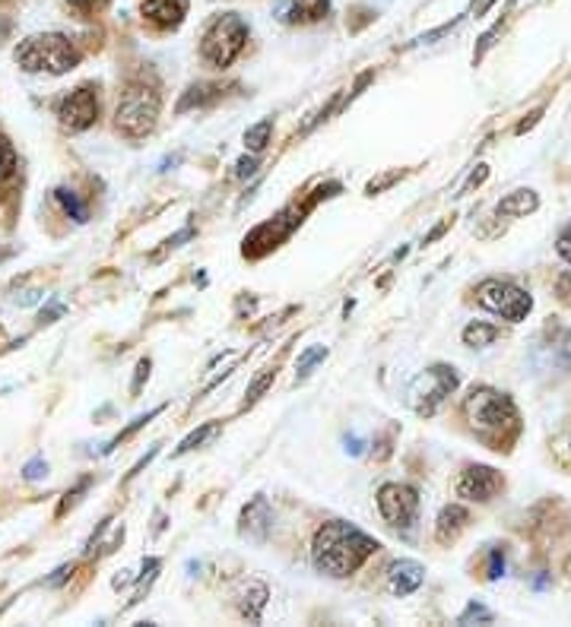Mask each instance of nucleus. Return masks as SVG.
<instances>
[{
	"label": "nucleus",
	"mask_w": 571,
	"mask_h": 627,
	"mask_svg": "<svg viewBox=\"0 0 571 627\" xmlns=\"http://www.w3.org/2000/svg\"><path fill=\"white\" fill-rule=\"evenodd\" d=\"M466 522V510L461 504H447L442 514H439V526H435V533H439V539H447V536H454L461 526Z\"/></svg>",
	"instance_id": "nucleus-16"
},
{
	"label": "nucleus",
	"mask_w": 571,
	"mask_h": 627,
	"mask_svg": "<svg viewBox=\"0 0 571 627\" xmlns=\"http://www.w3.org/2000/svg\"><path fill=\"white\" fill-rule=\"evenodd\" d=\"M536 207H540V197L533 190H511L499 203V216H528Z\"/></svg>",
	"instance_id": "nucleus-15"
},
{
	"label": "nucleus",
	"mask_w": 571,
	"mask_h": 627,
	"mask_svg": "<svg viewBox=\"0 0 571 627\" xmlns=\"http://www.w3.org/2000/svg\"><path fill=\"white\" fill-rule=\"evenodd\" d=\"M423 574V565H416V561H397L391 567V593L394 596H410L413 589H420Z\"/></svg>",
	"instance_id": "nucleus-14"
},
{
	"label": "nucleus",
	"mask_w": 571,
	"mask_h": 627,
	"mask_svg": "<svg viewBox=\"0 0 571 627\" xmlns=\"http://www.w3.org/2000/svg\"><path fill=\"white\" fill-rule=\"evenodd\" d=\"M454 387H457V375H454V368H444V365L416 377V384H413V390H410L416 412H420V416H432L435 406H439Z\"/></svg>",
	"instance_id": "nucleus-8"
},
{
	"label": "nucleus",
	"mask_w": 571,
	"mask_h": 627,
	"mask_svg": "<svg viewBox=\"0 0 571 627\" xmlns=\"http://www.w3.org/2000/svg\"><path fill=\"white\" fill-rule=\"evenodd\" d=\"M219 96V86H210V83H200V86H190L188 92H185V99L178 102V115H185L190 108H204L207 102H213Z\"/></svg>",
	"instance_id": "nucleus-17"
},
{
	"label": "nucleus",
	"mask_w": 571,
	"mask_h": 627,
	"mask_svg": "<svg viewBox=\"0 0 571 627\" xmlns=\"http://www.w3.org/2000/svg\"><path fill=\"white\" fill-rule=\"evenodd\" d=\"M45 472H48V466H45L42 460H32L29 466H26V479L32 481V479H42Z\"/></svg>",
	"instance_id": "nucleus-27"
},
{
	"label": "nucleus",
	"mask_w": 571,
	"mask_h": 627,
	"mask_svg": "<svg viewBox=\"0 0 571 627\" xmlns=\"http://www.w3.org/2000/svg\"><path fill=\"white\" fill-rule=\"evenodd\" d=\"M248 42V22L242 20L238 13H226V17H216L204 32V42H200V54L210 67H229V63L242 54V48Z\"/></svg>",
	"instance_id": "nucleus-4"
},
{
	"label": "nucleus",
	"mask_w": 571,
	"mask_h": 627,
	"mask_svg": "<svg viewBox=\"0 0 571 627\" xmlns=\"http://www.w3.org/2000/svg\"><path fill=\"white\" fill-rule=\"evenodd\" d=\"M559 253H562V257H565V260L571 263V226L559 235Z\"/></svg>",
	"instance_id": "nucleus-28"
},
{
	"label": "nucleus",
	"mask_w": 571,
	"mask_h": 627,
	"mask_svg": "<svg viewBox=\"0 0 571 627\" xmlns=\"http://www.w3.org/2000/svg\"><path fill=\"white\" fill-rule=\"evenodd\" d=\"M327 358V349L324 346H315V349H308L305 356L298 358V365H296V371H298V377H305L312 368H315L317 361H324Z\"/></svg>",
	"instance_id": "nucleus-23"
},
{
	"label": "nucleus",
	"mask_w": 571,
	"mask_h": 627,
	"mask_svg": "<svg viewBox=\"0 0 571 627\" xmlns=\"http://www.w3.org/2000/svg\"><path fill=\"white\" fill-rule=\"evenodd\" d=\"M495 339H499V330L489 327V324H470L464 330V342L466 346H473V349H483V346L495 342Z\"/></svg>",
	"instance_id": "nucleus-18"
},
{
	"label": "nucleus",
	"mask_w": 571,
	"mask_h": 627,
	"mask_svg": "<svg viewBox=\"0 0 571 627\" xmlns=\"http://www.w3.org/2000/svg\"><path fill=\"white\" fill-rule=\"evenodd\" d=\"M502 488V476L492 466H466L457 481V495L466 501H489Z\"/></svg>",
	"instance_id": "nucleus-10"
},
{
	"label": "nucleus",
	"mask_w": 571,
	"mask_h": 627,
	"mask_svg": "<svg viewBox=\"0 0 571 627\" xmlns=\"http://www.w3.org/2000/svg\"><path fill=\"white\" fill-rule=\"evenodd\" d=\"M270 384H274V371L267 368V371H264V375L257 377V380H254L252 387H248V402H254V399L260 397V394H264V390H267Z\"/></svg>",
	"instance_id": "nucleus-24"
},
{
	"label": "nucleus",
	"mask_w": 571,
	"mask_h": 627,
	"mask_svg": "<svg viewBox=\"0 0 571 627\" xmlns=\"http://www.w3.org/2000/svg\"><path fill=\"white\" fill-rule=\"evenodd\" d=\"M473 618H480V621H492V611H486V608L476 606V603H473V606L466 608L464 615H461V625H466V621H473Z\"/></svg>",
	"instance_id": "nucleus-26"
},
{
	"label": "nucleus",
	"mask_w": 571,
	"mask_h": 627,
	"mask_svg": "<svg viewBox=\"0 0 571 627\" xmlns=\"http://www.w3.org/2000/svg\"><path fill=\"white\" fill-rule=\"evenodd\" d=\"M378 510L384 520L391 526H397L403 533L413 529V522L420 517V498L410 485H401V481H387L381 485L378 491Z\"/></svg>",
	"instance_id": "nucleus-7"
},
{
	"label": "nucleus",
	"mask_w": 571,
	"mask_h": 627,
	"mask_svg": "<svg viewBox=\"0 0 571 627\" xmlns=\"http://www.w3.org/2000/svg\"><path fill=\"white\" fill-rule=\"evenodd\" d=\"M331 0H279L276 13L283 22H317L327 17Z\"/></svg>",
	"instance_id": "nucleus-12"
},
{
	"label": "nucleus",
	"mask_w": 571,
	"mask_h": 627,
	"mask_svg": "<svg viewBox=\"0 0 571 627\" xmlns=\"http://www.w3.org/2000/svg\"><path fill=\"white\" fill-rule=\"evenodd\" d=\"M144 377H149V361H140V365H137V377H134V394H140V387H144Z\"/></svg>",
	"instance_id": "nucleus-29"
},
{
	"label": "nucleus",
	"mask_w": 571,
	"mask_h": 627,
	"mask_svg": "<svg viewBox=\"0 0 571 627\" xmlns=\"http://www.w3.org/2000/svg\"><path fill=\"white\" fill-rule=\"evenodd\" d=\"M375 548H378V543L372 536H365L353 522L337 520L317 529L312 558H315V567L321 574L350 577L365 565L368 555H375Z\"/></svg>",
	"instance_id": "nucleus-1"
},
{
	"label": "nucleus",
	"mask_w": 571,
	"mask_h": 627,
	"mask_svg": "<svg viewBox=\"0 0 571 627\" xmlns=\"http://www.w3.org/2000/svg\"><path fill=\"white\" fill-rule=\"evenodd\" d=\"M188 13V0H144V17L163 29H175Z\"/></svg>",
	"instance_id": "nucleus-13"
},
{
	"label": "nucleus",
	"mask_w": 571,
	"mask_h": 627,
	"mask_svg": "<svg viewBox=\"0 0 571 627\" xmlns=\"http://www.w3.org/2000/svg\"><path fill=\"white\" fill-rule=\"evenodd\" d=\"M476 298H480V305H483L486 311L499 314V317H505L511 324L524 320L530 314V308H533V298H530L524 289L511 286V282H502V279H486V282L476 289Z\"/></svg>",
	"instance_id": "nucleus-6"
},
{
	"label": "nucleus",
	"mask_w": 571,
	"mask_h": 627,
	"mask_svg": "<svg viewBox=\"0 0 571 627\" xmlns=\"http://www.w3.org/2000/svg\"><path fill=\"white\" fill-rule=\"evenodd\" d=\"M156 118H159V92H156V86H127L121 102H118V111H115L118 130L130 140H140L156 127Z\"/></svg>",
	"instance_id": "nucleus-3"
},
{
	"label": "nucleus",
	"mask_w": 571,
	"mask_h": 627,
	"mask_svg": "<svg viewBox=\"0 0 571 627\" xmlns=\"http://www.w3.org/2000/svg\"><path fill=\"white\" fill-rule=\"evenodd\" d=\"M502 574H505V555L495 548V551H492V558H489V577H492V580H499Z\"/></svg>",
	"instance_id": "nucleus-25"
},
{
	"label": "nucleus",
	"mask_w": 571,
	"mask_h": 627,
	"mask_svg": "<svg viewBox=\"0 0 571 627\" xmlns=\"http://www.w3.org/2000/svg\"><path fill=\"white\" fill-rule=\"evenodd\" d=\"M67 574H73V567H70V565L58 567V570H55V577L48 580V586H58V584H61V580H67Z\"/></svg>",
	"instance_id": "nucleus-30"
},
{
	"label": "nucleus",
	"mask_w": 571,
	"mask_h": 627,
	"mask_svg": "<svg viewBox=\"0 0 571 627\" xmlns=\"http://www.w3.org/2000/svg\"><path fill=\"white\" fill-rule=\"evenodd\" d=\"M213 431H216V425H213V421H207V425H204L200 431H194V435H188V438L181 440V447L175 450V457H181V454H188V450H194V447H200L204 440L210 438Z\"/></svg>",
	"instance_id": "nucleus-22"
},
{
	"label": "nucleus",
	"mask_w": 571,
	"mask_h": 627,
	"mask_svg": "<svg viewBox=\"0 0 571 627\" xmlns=\"http://www.w3.org/2000/svg\"><path fill=\"white\" fill-rule=\"evenodd\" d=\"M464 412L470 418V425L473 428H480V431H505V428H514V421H518V409H514V402L505 397V394H499V390H489V387H480V390H473L464 402Z\"/></svg>",
	"instance_id": "nucleus-5"
},
{
	"label": "nucleus",
	"mask_w": 571,
	"mask_h": 627,
	"mask_svg": "<svg viewBox=\"0 0 571 627\" xmlns=\"http://www.w3.org/2000/svg\"><path fill=\"white\" fill-rule=\"evenodd\" d=\"M270 522H274V514H270V504L267 498H254L245 510H242V536H248L254 543H260V539H267V533H270Z\"/></svg>",
	"instance_id": "nucleus-11"
},
{
	"label": "nucleus",
	"mask_w": 571,
	"mask_h": 627,
	"mask_svg": "<svg viewBox=\"0 0 571 627\" xmlns=\"http://www.w3.org/2000/svg\"><path fill=\"white\" fill-rule=\"evenodd\" d=\"M346 444H353V447H346V450H353V454H362V440L360 438L346 440Z\"/></svg>",
	"instance_id": "nucleus-33"
},
{
	"label": "nucleus",
	"mask_w": 571,
	"mask_h": 627,
	"mask_svg": "<svg viewBox=\"0 0 571 627\" xmlns=\"http://www.w3.org/2000/svg\"><path fill=\"white\" fill-rule=\"evenodd\" d=\"M270 133H274V121H260V125L248 127V133H245V147L252 149V152H260V149L267 147Z\"/></svg>",
	"instance_id": "nucleus-20"
},
{
	"label": "nucleus",
	"mask_w": 571,
	"mask_h": 627,
	"mask_svg": "<svg viewBox=\"0 0 571 627\" xmlns=\"http://www.w3.org/2000/svg\"><path fill=\"white\" fill-rule=\"evenodd\" d=\"M13 61L20 63L26 73H55L61 77L67 70H73L80 63V51L61 32H42V36H29L17 44Z\"/></svg>",
	"instance_id": "nucleus-2"
},
{
	"label": "nucleus",
	"mask_w": 571,
	"mask_h": 627,
	"mask_svg": "<svg viewBox=\"0 0 571 627\" xmlns=\"http://www.w3.org/2000/svg\"><path fill=\"white\" fill-rule=\"evenodd\" d=\"M70 7H77V10H92V7H99L102 0H67Z\"/></svg>",
	"instance_id": "nucleus-32"
},
{
	"label": "nucleus",
	"mask_w": 571,
	"mask_h": 627,
	"mask_svg": "<svg viewBox=\"0 0 571 627\" xmlns=\"http://www.w3.org/2000/svg\"><path fill=\"white\" fill-rule=\"evenodd\" d=\"M58 118L67 130H86L92 127V121L99 118V99L89 86H80L73 89L70 96H63L61 104H58Z\"/></svg>",
	"instance_id": "nucleus-9"
},
{
	"label": "nucleus",
	"mask_w": 571,
	"mask_h": 627,
	"mask_svg": "<svg viewBox=\"0 0 571 627\" xmlns=\"http://www.w3.org/2000/svg\"><path fill=\"white\" fill-rule=\"evenodd\" d=\"M17 171V149L7 137H0V181Z\"/></svg>",
	"instance_id": "nucleus-21"
},
{
	"label": "nucleus",
	"mask_w": 571,
	"mask_h": 627,
	"mask_svg": "<svg viewBox=\"0 0 571 627\" xmlns=\"http://www.w3.org/2000/svg\"><path fill=\"white\" fill-rule=\"evenodd\" d=\"M254 168H257V162H254V159H245V162H238V171H235V175L245 178V175H254Z\"/></svg>",
	"instance_id": "nucleus-31"
},
{
	"label": "nucleus",
	"mask_w": 571,
	"mask_h": 627,
	"mask_svg": "<svg viewBox=\"0 0 571 627\" xmlns=\"http://www.w3.org/2000/svg\"><path fill=\"white\" fill-rule=\"evenodd\" d=\"M55 197H58V203L63 207V212L73 219V222H86V207L80 203V197L73 193V190H67V188H58L55 190Z\"/></svg>",
	"instance_id": "nucleus-19"
}]
</instances>
